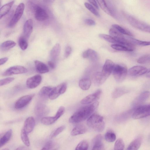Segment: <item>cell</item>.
Instances as JSON below:
<instances>
[{
    "label": "cell",
    "instance_id": "cell-18",
    "mask_svg": "<svg viewBox=\"0 0 150 150\" xmlns=\"http://www.w3.org/2000/svg\"><path fill=\"white\" fill-rule=\"evenodd\" d=\"M63 85L62 83L54 87L49 98L51 100H54L57 98L60 94H63Z\"/></svg>",
    "mask_w": 150,
    "mask_h": 150
},
{
    "label": "cell",
    "instance_id": "cell-23",
    "mask_svg": "<svg viewBox=\"0 0 150 150\" xmlns=\"http://www.w3.org/2000/svg\"><path fill=\"white\" fill-rule=\"evenodd\" d=\"M129 90L123 87H120L116 88L112 94V97L114 98H118L123 95L127 93Z\"/></svg>",
    "mask_w": 150,
    "mask_h": 150
},
{
    "label": "cell",
    "instance_id": "cell-25",
    "mask_svg": "<svg viewBox=\"0 0 150 150\" xmlns=\"http://www.w3.org/2000/svg\"><path fill=\"white\" fill-rule=\"evenodd\" d=\"M142 141V138L139 137L132 141L128 146L127 150H136L140 147Z\"/></svg>",
    "mask_w": 150,
    "mask_h": 150
},
{
    "label": "cell",
    "instance_id": "cell-52",
    "mask_svg": "<svg viewBox=\"0 0 150 150\" xmlns=\"http://www.w3.org/2000/svg\"><path fill=\"white\" fill-rule=\"evenodd\" d=\"M88 1L94 6L97 9H99V7L97 3L96 2L95 0H88Z\"/></svg>",
    "mask_w": 150,
    "mask_h": 150
},
{
    "label": "cell",
    "instance_id": "cell-13",
    "mask_svg": "<svg viewBox=\"0 0 150 150\" xmlns=\"http://www.w3.org/2000/svg\"><path fill=\"white\" fill-rule=\"evenodd\" d=\"M108 78L102 72H96L93 74L92 80L94 84L96 86H99L103 83Z\"/></svg>",
    "mask_w": 150,
    "mask_h": 150
},
{
    "label": "cell",
    "instance_id": "cell-16",
    "mask_svg": "<svg viewBox=\"0 0 150 150\" xmlns=\"http://www.w3.org/2000/svg\"><path fill=\"white\" fill-rule=\"evenodd\" d=\"M35 124V120L34 117L32 116L29 117L24 122L23 129L27 133H30L33 130Z\"/></svg>",
    "mask_w": 150,
    "mask_h": 150
},
{
    "label": "cell",
    "instance_id": "cell-46",
    "mask_svg": "<svg viewBox=\"0 0 150 150\" xmlns=\"http://www.w3.org/2000/svg\"><path fill=\"white\" fill-rule=\"evenodd\" d=\"M15 78L13 77H8L0 80V86H3L8 84L13 81Z\"/></svg>",
    "mask_w": 150,
    "mask_h": 150
},
{
    "label": "cell",
    "instance_id": "cell-45",
    "mask_svg": "<svg viewBox=\"0 0 150 150\" xmlns=\"http://www.w3.org/2000/svg\"><path fill=\"white\" fill-rule=\"evenodd\" d=\"M55 144L52 141H49L47 142L42 148V150L54 149Z\"/></svg>",
    "mask_w": 150,
    "mask_h": 150
},
{
    "label": "cell",
    "instance_id": "cell-53",
    "mask_svg": "<svg viewBox=\"0 0 150 150\" xmlns=\"http://www.w3.org/2000/svg\"><path fill=\"white\" fill-rule=\"evenodd\" d=\"M8 58L5 57L1 58L0 59V65H1L5 64L8 60Z\"/></svg>",
    "mask_w": 150,
    "mask_h": 150
},
{
    "label": "cell",
    "instance_id": "cell-56",
    "mask_svg": "<svg viewBox=\"0 0 150 150\" xmlns=\"http://www.w3.org/2000/svg\"><path fill=\"white\" fill-rule=\"evenodd\" d=\"M146 76L149 78H150V70L147 72Z\"/></svg>",
    "mask_w": 150,
    "mask_h": 150
},
{
    "label": "cell",
    "instance_id": "cell-42",
    "mask_svg": "<svg viewBox=\"0 0 150 150\" xmlns=\"http://www.w3.org/2000/svg\"><path fill=\"white\" fill-rule=\"evenodd\" d=\"M84 5L88 10L95 16L97 17L100 16V14L91 5L88 3L86 2L84 3Z\"/></svg>",
    "mask_w": 150,
    "mask_h": 150
},
{
    "label": "cell",
    "instance_id": "cell-17",
    "mask_svg": "<svg viewBox=\"0 0 150 150\" xmlns=\"http://www.w3.org/2000/svg\"><path fill=\"white\" fill-rule=\"evenodd\" d=\"M33 30V21L31 19L27 20L25 23L23 27V35L27 39L28 38Z\"/></svg>",
    "mask_w": 150,
    "mask_h": 150
},
{
    "label": "cell",
    "instance_id": "cell-20",
    "mask_svg": "<svg viewBox=\"0 0 150 150\" xmlns=\"http://www.w3.org/2000/svg\"><path fill=\"white\" fill-rule=\"evenodd\" d=\"M82 55L83 58H88L93 62L97 61L98 58L97 52L91 49H89L84 51Z\"/></svg>",
    "mask_w": 150,
    "mask_h": 150
},
{
    "label": "cell",
    "instance_id": "cell-9",
    "mask_svg": "<svg viewBox=\"0 0 150 150\" xmlns=\"http://www.w3.org/2000/svg\"><path fill=\"white\" fill-rule=\"evenodd\" d=\"M35 18L37 21H43L49 18L47 11L43 8L37 5L34 11Z\"/></svg>",
    "mask_w": 150,
    "mask_h": 150
},
{
    "label": "cell",
    "instance_id": "cell-41",
    "mask_svg": "<svg viewBox=\"0 0 150 150\" xmlns=\"http://www.w3.org/2000/svg\"><path fill=\"white\" fill-rule=\"evenodd\" d=\"M137 62L140 64L150 63V55H145L140 57L138 59Z\"/></svg>",
    "mask_w": 150,
    "mask_h": 150
},
{
    "label": "cell",
    "instance_id": "cell-36",
    "mask_svg": "<svg viewBox=\"0 0 150 150\" xmlns=\"http://www.w3.org/2000/svg\"><path fill=\"white\" fill-rule=\"evenodd\" d=\"M57 120L55 116H48L42 117L41 120V122L45 125H49L53 124Z\"/></svg>",
    "mask_w": 150,
    "mask_h": 150
},
{
    "label": "cell",
    "instance_id": "cell-50",
    "mask_svg": "<svg viewBox=\"0 0 150 150\" xmlns=\"http://www.w3.org/2000/svg\"><path fill=\"white\" fill-rule=\"evenodd\" d=\"M85 23L90 26L94 25H95V22L91 19H86L84 21Z\"/></svg>",
    "mask_w": 150,
    "mask_h": 150
},
{
    "label": "cell",
    "instance_id": "cell-55",
    "mask_svg": "<svg viewBox=\"0 0 150 150\" xmlns=\"http://www.w3.org/2000/svg\"><path fill=\"white\" fill-rule=\"evenodd\" d=\"M25 147L23 146H21L18 147L16 149H25Z\"/></svg>",
    "mask_w": 150,
    "mask_h": 150
},
{
    "label": "cell",
    "instance_id": "cell-38",
    "mask_svg": "<svg viewBox=\"0 0 150 150\" xmlns=\"http://www.w3.org/2000/svg\"><path fill=\"white\" fill-rule=\"evenodd\" d=\"M105 139L106 141L109 142H112L115 140L116 136L113 132L109 131L105 133Z\"/></svg>",
    "mask_w": 150,
    "mask_h": 150
},
{
    "label": "cell",
    "instance_id": "cell-26",
    "mask_svg": "<svg viewBox=\"0 0 150 150\" xmlns=\"http://www.w3.org/2000/svg\"><path fill=\"white\" fill-rule=\"evenodd\" d=\"M86 131L87 129L85 126L82 125H79L73 129L71 132V134L72 136H76L84 134Z\"/></svg>",
    "mask_w": 150,
    "mask_h": 150
},
{
    "label": "cell",
    "instance_id": "cell-6",
    "mask_svg": "<svg viewBox=\"0 0 150 150\" xmlns=\"http://www.w3.org/2000/svg\"><path fill=\"white\" fill-rule=\"evenodd\" d=\"M25 8V5L23 3L19 4L16 8L14 14L9 22L8 26L9 28L14 27L22 17Z\"/></svg>",
    "mask_w": 150,
    "mask_h": 150
},
{
    "label": "cell",
    "instance_id": "cell-19",
    "mask_svg": "<svg viewBox=\"0 0 150 150\" xmlns=\"http://www.w3.org/2000/svg\"><path fill=\"white\" fill-rule=\"evenodd\" d=\"M36 71L40 74H44L49 71V69L47 66L43 62L36 60L34 61Z\"/></svg>",
    "mask_w": 150,
    "mask_h": 150
},
{
    "label": "cell",
    "instance_id": "cell-4",
    "mask_svg": "<svg viewBox=\"0 0 150 150\" xmlns=\"http://www.w3.org/2000/svg\"><path fill=\"white\" fill-rule=\"evenodd\" d=\"M127 72V69L126 66L115 64L112 73L114 78L117 82L122 81L125 78Z\"/></svg>",
    "mask_w": 150,
    "mask_h": 150
},
{
    "label": "cell",
    "instance_id": "cell-31",
    "mask_svg": "<svg viewBox=\"0 0 150 150\" xmlns=\"http://www.w3.org/2000/svg\"><path fill=\"white\" fill-rule=\"evenodd\" d=\"M47 107L44 105L40 104L38 105L35 108V112L39 116L44 115L48 112Z\"/></svg>",
    "mask_w": 150,
    "mask_h": 150
},
{
    "label": "cell",
    "instance_id": "cell-10",
    "mask_svg": "<svg viewBox=\"0 0 150 150\" xmlns=\"http://www.w3.org/2000/svg\"><path fill=\"white\" fill-rule=\"evenodd\" d=\"M42 80L41 76L39 74H36L28 78L26 81L27 87L33 89L37 87L40 83Z\"/></svg>",
    "mask_w": 150,
    "mask_h": 150
},
{
    "label": "cell",
    "instance_id": "cell-35",
    "mask_svg": "<svg viewBox=\"0 0 150 150\" xmlns=\"http://www.w3.org/2000/svg\"><path fill=\"white\" fill-rule=\"evenodd\" d=\"M18 43L20 48L23 50H25L28 47L27 39L23 35L19 38Z\"/></svg>",
    "mask_w": 150,
    "mask_h": 150
},
{
    "label": "cell",
    "instance_id": "cell-22",
    "mask_svg": "<svg viewBox=\"0 0 150 150\" xmlns=\"http://www.w3.org/2000/svg\"><path fill=\"white\" fill-rule=\"evenodd\" d=\"M150 92L146 91L141 93L136 99L133 103L136 105L146 101L150 96Z\"/></svg>",
    "mask_w": 150,
    "mask_h": 150
},
{
    "label": "cell",
    "instance_id": "cell-2",
    "mask_svg": "<svg viewBox=\"0 0 150 150\" xmlns=\"http://www.w3.org/2000/svg\"><path fill=\"white\" fill-rule=\"evenodd\" d=\"M87 124L89 127L98 132H102L105 128L103 117L96 114H93L89 117Z\"/></svg>",
    "mask_w": 150,
    "mask_h": 150
},
{
    "label": "cell",
    "instance_id": "cell-54",
    "mask_svg": "<svg viewBox=\"0 0 150 150\" xmlns=\"http://www.w3.org/2000/svg\"><path fill=\"white\" fill-rule=\"evenodd\" d=\"M45 2L47 3H51L53 2L55 0H43Z\"/></svg>",
    "mask_w": 150,
    "mask_h": 150
},
{
    "label": "cell",
    "instance_id": "cell-28",
    "mask_svg": "<svg viewBox=\"0 0 150 150\" xmlns=\"http://www.w3.org/2000/svg\"><path fill=\"white\" fill-rule=\"evenodd\" d=\"M16 43L12 40H7L2 42L0 45V49L2 51H6L13 47Z\"/></svg>",
    "mask_w": 150,
    "mask_h": 150
},
{
    "label": "cell",
    "instance_id": "cell-21",
    "mask_svg": "<svg viewBox=\"0 0 150 150\" xmlns=\"http://www.w3.org/2000/svg\"><path fill=\"white\" fill-rule=\"evenodd\" d=\"M60 50L61 46L60 44L58 43L55 44L52 47L50 53V56L52 60L55 61L57 59Z\"/></svg>",
    "mask_w": 150,
    "mask_h": 150
},
{
    "label": "cell",
    "instance_id": "cell-14",
    "mask_svg": "<svg viewBox=\"0 0 150 150\" xmlns=\"http://www.w3.org/2000/svg\"><path fill=\"white\" fill-rule=\"evenodd\" d=\"M103 137L100 134L96 136L92 142V150H104V146L102 142Z\"/></svg>",
    "mask_w": 150,
    "mask_h": 150
},
{
    "label": "cell",
    "instance_id": "cell-7",
    "mask_svg": "<svg viewBox=\"0 0 150 150\" xmlns=\"http://www.w3.org/2000/svg\"><path fill=\"white\" fill-rule=\"evenodd\" d=\"M27 71V69L23 66H14L6 69L3 73L2 75L4 76H8L14 74L25 73Z\"/></svg>",
    "mask_w": 150,
    "mask_h": 150
},
{
    "label": "cell",
    "instance_id": "cell-8",
    "mask_svg": "<svg viewBox=\"0 0 150 150\" xmlns=\"http://www.w3.org/2000/svg\"><path fill=\"white\" fill-rule=\"evenodd\" d=\"M34 96V94H30L21 97L15 102V108L16 109H19L24 107L31 101Z\"/></svg>",
    "mask_w": 150,
    "mask_h": 150
},
{
    "label": "cell",
    "instance_id": "cell-24",
    "mask_svg": "<svg viewBox=\"0 0 150 150\" xmlns=\"http://www.w3.org/2000/svg\"><path fill=\"white\" fill-rule=\"evenodd\" d=\"M14 2V1H12L4 5L1 8L0 10L1 19L8 13L12 7Z\"/></svg>",
    "mask_w": 150,
    "mask_h": 150
},
{
    "label": "cell",
    "instance_id": "cell-48",
    "mask_svg": "<svg viewBox=\"0 0 150 150\" xmlns=\"http://www.w3.org/2000/svg\"><path fill=\"white\" fill-rule=\"evenodd\" d=\"M65 110V109L64 107L61 106L59 108L56 114L54 115L57 120L59 118L64 114Z\"/></svg>",
    "mask_w": 150,
    "mask_h": 150
},
{
    "label": "cell",
    "instance_id": "cell-29",
    "mask_svg": "<svg viewBox=\"0 0 150 150\" xmlns=\"http://www.w3.org/2000/svg\"><path fill=\"white\" fill-rule=\"evenodd\" d=\"M101 9L105 12L111 16H114L113 11L108 6L105 0H96Z\"/></svg>",
    "mask_w": 150,
    "mask_h": 150
},
{
    "label": "cell",
    "instance_id": "cell-15",
    "mask_svg": "<svg viewBox=\"0 0 150 150\" xmlns=\"http://www.w3.org/2000/svg\"><path fill=\"white\" fill-rule=\"evenodd\" d=\"M115 64L110 60L107 59L102 69V72L108 78L112 73Z\"/></svg>",
    "mask_w": 150,
    "mask_h": 150
},
{
    "label": "cell",
    "instance_id": "cell-33",
    "mask_svg": "<svg viewBox=\"0 0 150 150\" xmlns=\"http://www.w3.org/2000/svg\"><path fill=\"white\" fill-rule=\"evenodd\" d=\"M112 27L123 34L131 37L134 36L133 34L129 30L118 25L113 24L112 25Z\"/></svg>",
    "mask_w": 150,
    "mask_h": 150
},
{
    "label": "cell",
    "instance_id": "cell-49",
    "mask_svg": "<svg viewBox=\"0 0 150 150\" xmlns=\"http://www.w3.org/2000/svg\"><path fill=\"white\" fill-rule=\"evenodd\" d=\"M71 52V48L70 46H67L65 49L64 54V57L67 58L70 55Z\"/></svg>",
    "mask_w": 150,
    "mask_h": 150
},
{
    "label": "cell",
    "instance_id": "cell-30",
    "mask_svg": "<svg viewBox=\"0 0 150 150\" xmlns=\"http://www.w3.org/2000/svg\"><path fill=\"white\" fill-rule=\"evenodd\" d=\"M125 38L131 43L135 45H137L142 46H146L150 45V41L140 40L129 36L126 37Z\"/></svg>",
    "mask_w": 150,
    "mask_h": 150
},
{
    "label": "cell",
    "instance_id": "cell-51",
    "mask_svg": "<svg viewBox=\"0 0 150 150\" xmlns=\"http://www.w3.org/2000/svg\"><path fill=\"white\" fill-rule=\"evenodd\" d=\"M49 67L52 69H54L56 67V64L54 61L53 60L49 61L48 62Z\"/></svg>",
    "mask_w": 150,
    "mask_h": 150
},
{
    "label": "cell",
    "instance_id": "cell-12",
    "mask_svg": "<svg viewBox=\"0 0 150 150\" xmlns=\"http://www.w3.org/2000/svg\"><path fill=\"white\" fill-rule=\"evenodd\" d=\"M147 69L142 66H135L131 68L129 70V74L132 76H139L147 73Z\"/></svg>",
    "mask_w": 150,
    "mask_h": 150
},
{
    "label": "cell",
    "instance_id": "cell-37",
    "mask_svg": "<svg viewBox=\"0 0 150 150\" xmlns=\"http://www.w3.org/2000/svg\"><path fill=\"white\" fill-rule=\"evenodd\" d=\"M27 134L23 129H22L21 132V137L23 143L27 146L30 145V142Z\"/></svg>",
    "mask_w": 150,
    "mask_h": 150
},
{
    "label": "cell",
    "instance_id": "cell-3",
    "mask_svg": "<svg viewBox=\"0 0 150 150\" xmlns=\"http://www.w3.org/2000/svg\"><path fill=\"white\" fill-rule=\"evenodd\" d=\"M126 18L133 27L145 32L150 33V25L134 17L125 14Z\"/></svg>",
    "mask_w": 150,
    "mask_h": 150
},
{
    "label": "cell",
    "instance_id": "cell-11",
    "mask_svg": "<svg viewBox=\"0 0 150 150\" xmlns=\"http://www.w3.org/2000/svg\"><path fill=\"white\" fill-rule=\"evenodd\" d=\"M102 93V91L99 89L93 93L90 94L83 98L81 101V103L83 104H87L91 103L98 99Z\"/></svg>",
    "mask_w": 150,
    "mask_h": 150
},
{
    "label": "cell",
    "instance_id": "cell-44",
    "mask_svg": "<svg viewBox=\"0 0 150 150\" xmlns=\"http://www.w3.org/2000/svg\"><path fill=\"white\" fill-rule=\"evenodd\" d=\"M111 47L117 50L129 51L128 49L126 47L122 45L114 44L111 45Z\"/></svg>",
    "mask_w": 150,
    "mask_h": 150
},
{
    "label": "cell",
    "instance_id": "cell-39",
    "mask_svg": "<svg viewBox=\"0 0 150 150\" xmlns=\"http://www.w3.org/2000/svg\"><path fill=\"white\" fill-rule=\"evenodd\" d=\"M89 144L88 142L86 140H83L81 141L77 146L76 150H87Z\"/></svg>",
    "mask_w": 150,
    "mask_h": 150
},
{
    "label": "cell",
    "instance_id": "cell-1",
    "mask_svg": "<svg viewBox=\"0 0 150 150\" xmlns=\"http://www.w3.org/2000/svg\"><path fill=\"white\" fill-rule=\"evenodd\" d=\"M98 105L99 102L96 101L80 108L70 117L69 122L72 123H77L83 121L89 118Z\"/></svg>",
    "mask_w": 150,
    "mask_h": 150
},
{
    "label": "cell",
    "instance_id": "cell-5",
    "mask_svg": "<svg viewBox=\"0 0 150 150\" xmlns=\"http://www.w3.org/2000/svg\"><path fill=\"white\" fill-rule=\"evenodd\" d=\"M150 115V104L139 106L134 111L132 115L134 119H137Z\"/></svg>",
    "mask_w": 150,
    "mask_h": 150
},
{
    "label": "cell",
    "instance_id": "cell-27",
    "mask_svg": "<svg viewBox=\"0 0 150 150\" xmlns=\"http://www.w3.org/2000/svg\"><path fill=\"white\" fill-rule=\"evenodd\" d=\"M54 87L52 86H44L40 90L39 94L43 97H48Z\"/></svg>",
    "mask_w": 150,
    "mask_h": 150
},
{
    "label": "cell",
    "instance_id": "cell-40",
    "mask_svg": "<svg viewBox=\"0 0 150 150\" xmlns=\"http://www.w3.org/2000/svg\"><path fill=\"white\" fill-rule=\"evenodd\" d=\"M125 147V144L123 140L119 138L116 141L114 145V150H123Z\"/></svg>",
    "mask_w": 150,
    "mask_h": 150
},
{
    "label": "cell",
    "instance_id": "cell-34",
    "mask_svg": "<svg viewBox=\"0 0 150 150\" xmlns=\"http://www.w3.org/2000/svg\"><path fill=\"white\" fill-rule=\"evenodd\" d=\"M12 135V130L8 131L0 139V147L5 145L10 140Z\"/></svg>",
    "mask_w": 150,
    "mask_h": 150
},
{
    "label": "cell",
    "instance_id": "cell-43",
    "mask_svg": "<svg viewBox=\"0 0 150 150\" xmlns=\"http://www.w3.org/2000/svg\"><path fill=\"white\" fill-rule=\"evenodd\" d=\"M99 37L106 41L112 43H116V41L115 39L110 35L104 34H100Z\"/></svg>",
    "mask_w": 150,
    "mask_h": 150
},
{
    "label": "cell",
    "instance_id": "cell-32",
    "mask_svg": "<svg viewBox=\"0 0 150 150\" xmlns=\"http://www.w3.org/2000/svg\"><path fill=\"white\" fill-rule=\"evenodd\" d=\"M90 80L87 78L81 79L79 82V86L82 90H87L90 88L91 85Z\"/></svg>",
    "mask_w": 150,
    "mask_h": 150
},
{
    "label": "cell",
    "instance_id": "cell-47",
    "mask_svg": "<svg viewBox=\"0 0 150 150\" xmlns=\"http://www.w3.org/2000/svg\"><path fill=\"white\" fill-rule=\"evenodd\" d=\"M65 127L64 126H60L56 129L51 134V138L55 137L59 134L64 129Z\"/></svg>",
    "mask_w": 150,
    "mask_h": 150
}]
</instances>
